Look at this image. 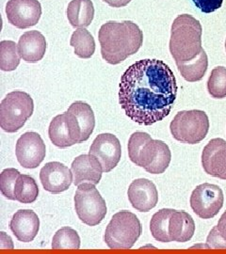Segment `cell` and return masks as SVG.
<instances>
[{"instance_id":"6da1fadb","label":"cell","mask_w":226,"mask_h":254,"mask_svg":"<svg viewBox=\"0 0 226 254\" xmlns=\"http://www.w3.org/2000/svg\"><path fill=\"white\" fill-rule=\"evenodd\" d=\"M172 69L159 60H142L122 75L119 103L127 117L141 126H152L166 118L177 96Z\"/></svg>"},{"instance_id":"7a4b0ae2","label":"cell","mask_w":226,"mask_h":254,"mask_svg":"<svg viewBox=\"0 0 226 254\" xmlns=\"http://www.w3.org/2000/svg\"><path fill=\"white\" fill-rule=\"evenodd\" d=\"M102 58L109 64L116 65L136 54L144 43V33L131 21H109L98 32Z\"/></svg>"},{"instance_id":"3957f363","label":"cell","mask_w":226,"mask_h":254,"mask_svg":"<svg viewBox=\"0 0 226 254\" xmlns=\"http://www.w3.org/2000/svg\"><path fill=\"white\" fill-rule=\"evenodd\" d=\"M128 155L133 163L152 174L164 173L172 160L169 146L162 140L153 139L145 132L131 135L128 140Z\"/></svg>"},{"instance_id":"277c9868","label":"cell","mask_w":226,"mask_h":254,"mask_svg":"<svg viewBox=\"0 0 226 254\" xmlns=\"http://www.w3.org/2000/svg\"><path fill=\"white\" fill-rule=\"evenodd\" d=\"M202 33L203 28L199 20L190 14H181L173 20L170 52L175 62H189L201 53Z\"/></svg>"},{"instance_id":"5b68a950","label":"cell","mask_w":226,"mask_h":254,"mask_svg":"<svg viewBox=\"0 0 226 254\" xmlns=\"http://www.w3.org/2000/svg\"><path fill=\"white\" fill-rule=\"evenodd\" d=\"M142 232V224L135 214L124 210L111 218L106 229L104 240L109 249L127 250L135 245Z\"/></svg>"},{"instance_id":"8992f818","label":"cell","mask_w":226,"mask_h":254,"mask_svg":"<svg viewBox=\"0 0 226 254\" xmlns=\"http://www.w3.org/2000/svg\"><path fill=\"white\" fill-rule=\"evenodd\" d=\"M33 110L34 103L28 93L11 91L0 105V127L5 132L15 133L25 126Z\"/></svg>"},{"instance_id":"52a82bcc","label":"cell","mask_w":226,"mask_h":254,"mask_svg":"<svg viewBox=\"0 0 226 254\" xmlns=\"http://www.w3.org/2000/svg\"><path fill=\"white\" fill-rule=\"evenodd\" d=\"M173 138L182 143L197 144L206 138L209 131V120L203 110L179 111L170 125Z\"/></svg>"},{"instance_id":"ba28073f","label":"cell","mask_w":226,"mask_h":254,"mask_svg":"<svg viewBox=\"0 0 226 254\" xmlns=\"http://www.w3.org/2000/svg\"><path fill=\"white\" fill-rule=\"evenodd\" d=\"M75 208L77 217L89 226H96L106 217L107 204L95 185L84 183L75 194Z\"/></svg>"},{"instance_id":"9c48e42d","label":"cell","mask_w":226,"mask_h":254,"mask_svg":"<svg viewBox=\"0 0 226 254\" xmlns=\"http://www.w3.org/2000/svg\"><path fill=\"white\" fill-rule=\"evenodd\" d=\"M225 196L222 189L212 184L205 183L192 191L190 206L201 218H214L224 206Z\"/></svg>"},{"instance_id":"30bf717a","label":"cell","mask_w":226,"mask_h":254,"mask_svg":"<svg viewBox=\"0 0 226 254\" xmlns=\"http://www.w3.org/2000/svg\"><path fill=\"white\" fill-rule=\"evenodd\" d=\"M48 135L52 143L60 148H67L81 143V129L78 121L68 110L51 121Z\"/></svg>"},{"instance_id":"8fae6325","label":"cell","mask_w":226,"mask_h":254,"mask_svg":"<svg viewBox=\"0 0 226 254\" xmlns=\"http://www.w3.org/2000/svg\"><path fill=\"white\" fill-rule=\"evenodd\" d=\"M15 154L19 164L23 168L35 169L45 159V142L36 132H27L19 137Z\"/></svg>"},{"instance_id":"7c38bea8","label":"cell","mask_w":226,"mask_h":254,"mask_svg":"<svg viewBox=\"0 0 226 254\" xmlns=\"http://www.w3.org/2000/svg\"><path fill=\"white\" fill-rule=\"evenodd\" d=\"M6 14L12 26L25 29L38 24L42 15V6L38 0H9Z\"/></svg>"},{"instance_id":"4fadbf2b","label":"cell","mask_w":226,"mask_h":254,"mask_svg":"<svg viewBox=\"0 0 226 254\" xmlns=\"http://www.w3.org/2000/svg\"><path fill=\"white\" fill-rule=\"evenodd\" d=\"M89 154L94 155L102 165L103 173L111 172L120 162L122 147L118 137L105 133L95 137L90 146Z\"/></svg>"},{"instance_id":"5bb4252c","label":"cell","mask_w":226,"mask_h":254,"mask_svg":"<svg viewBox=\"0 0 226 254\" xmlns=\"http://www.w3.org/2000/svg\"><path fill=\"white\" fill-rule=\"evenodd\" d=\"M202 165L205 172L219 179L226 180V141L211 139L203 150Z\"/></svg>"},{"instance_id":"9a60e30c","label":"cell","mask_w":226,"mask_h":254,"mask_svg":"<svg viewBox=\"0 0 226 254\" xmlns=\"http://www.w3.org/2000/svg\"><path fill=\"white\" fill-rule=\"evenodd\" d=\"M72 171L61 162L45 164L40 172V180L45 190L53 194L67 190L73 182Z\"/></svg>"},{"instance_id":"2e32d148","label":"cell","mask_w":226,"mask_h":254,"mask_svg":"<svg viewBox=\"0 0 226 254\" xmlns=\"http://www.w3.org/2000/svg\"><path fill=\"white\" fill-rule=\"evenodd\" d=\"M127 196L132 206L140 212L150 211L155 207L158 201V193L154 183L144 178L131 183Z\"/></svg>"},{"instance_id":"e0dca14e","label":"cell","mask_w":226,"mask_h":254,"mask_svg":"<svg viewBox=\"0 0 226 254\" xmlns=\"http://www.w3.org/2000/svg\"><path fill=\"white\" fill-rule=\"evenodd\" d=\"M71 171L74 185L78 187L84 183L99 184L103 168L99 160L92 154H81L73 161Z\"/></svg>"},{"instance_id":"ac0fdd59","label":"cell","mask_w":226,"mask_h":254,"mask_svg":"<svg viewBox=\"0 0 226 254\" xmlns=\"http://www.w3.org/2000/svg\"><path fill=\"white\" fill-rule=\"evenodd\" d=\"M9 229L21 242H30L36 237L40 219L32 210H19L10 220Z\"/></svg>"},{"instance_id":"d6986e66","label":"cell","mask_w":226,"mask_h":254,"mask_svg":"<svg viewBox=\"0 0 226 254\" xmlns=\"http://www.w3.org/2000/svg\"><path fill=\"white\" fill-rule=\"evenodd\" d=\"M18 51L26 63L35 64L42 61L46 51L45 36L38 30L25 32L19 38Z\"/></svg>"},{"instance_id":"ffe728a7","label":"cell","mask_w":226,"mask_h":254,"mask_svg":"<svg viewBox=\"0 0 226 254\" xmlns=\"http://www.w3.org/2000/svg\"><path fill=\"white\" fill-rule=\"evenodd\" d=\"M195 232V223L189 213L173 210L169 222V234L172 241L185 243L190 241Z\"/></svg>"},{"instance_id":"44dd1931","label":"cell","mask_w":226,"mask_h":254,"mask_svg":"<svg viewBox=\"0 0 226 254\" xmlns=\"http://www.w3.org/2000/svg\"><path fill=\"white\" fill-rule=\"evenodd\" d=\"M67 18L71 26L78 28L89 27L94 17L91 0H72L67 7Z\"/></svg>"},{"instance_id":"7402d4cb","label":"cell","mask_w":226,"mask_h":254,"mask_svg":"<svg viewBox=\"0 0 226 254\" xmlns=\"http://www.w3.org/2000/svg\"><path fill=\"white\" fill-rule=\"evenodd\" d=\"M178 71L185 80L189 82L200 81L208 71V58L203 49L195 59L189 62H175Z\"/></svg>"},{"instance_id":"603a6c76","label":"cell","mask_w":226,"mask_h":254,"mask_svg":"<svg viewBox=\"0 0 226 254\" xmlns=\"http://www.w3.org/2000/svg\"><path fill=\"white\" fill-rule=\"evenodd\" d=\"M68 111L72 112L78 121L81 129V142L88 140L95 127V117L90 105L82 101H76L70 106Z\"/></svg>"},{"instance_id":"cb8c5ba5","label":"cell","mask_w":226,"mask_h":254,"mask_svg":"<svg viewBox=\"0 0 226 254\" xmlns=\"http://www.w3.org/2000/svg\"><path fill=\"white\" fill-rule=\"evenodd\" d=\"M172 212L173 209H161L156 212L153 218H151L150 230L155 240L162 243L172 242L169 234V222L172 217Z\"/></svg>"},{"instance_id":"d4e9b609","label":"cell","mask_w":226,"mask_h":254,"mask_svg":"<svg viewBox=\"0 0 226 254\" xmlns=\"http://www.w3.org/2000/svg\"><path fill=\"white\" fill-rule=\"evenodd\" d=\"M70 45L75 49V54L81 59H90L95 51L94 39L85 28H78L74 31Z\"/></svg>"},{"instance_id":"484cf974","label":"cell","mask_w":226,"mask_h":254,"mask_svg":"<svg viewBox=\"0 0 226 254\" xmlns=\"http://www.w3.org/2000/svg\"><path fill=\"white\" fill-rule=\"evenodd\" d=\"M15 200L21 203H32L39 196L36 181L29 175L20 174L14 188Z\"/></svg>"},{"instance_id":"4316f807","label":"cell","mask_w":226,"mask_h":254,"mask_svg":"<svg viewBox=\"0 0 226 254\" xmlns=\"http://www.w3.org/2000/svg\"><path fill=\"white\" fill-rule=\"evenodd\" d=\"M18 45L12 41L0 43V69L5 72L14 71L20 64Z\"/></svg>"},{"instance_id":"83f0119b","label":"cell","mask_w":226,"mask_h":254,"mask_svg":"<svg viewBox=\"0 0 226 254\" xmlns=\"http://www.w3.org/2000/svg\"><path fill=\"white\" fill-rule=\"evenodd\" d=\"M80 248V237L77 232L70 227L59 230L52 240V249L55 250H78Z\"/></svg>"},{"instance_id":"f1b7e54d","label":"cell","mask_w":226,"mask_h":254,"mask_svg":"<svg viewBox=\"0 0 226 254\" xmlns=\"http://www.w3.org/2000/svg\"><path fill=\"white\" fill-rule=\"evenodd\" d=\"M208 93L215 99L226 97V68L219 66L212 70L208 81Z\"/></svg>"},{"instance_id":"f546056e","label":"cell","mask_w":226,"mask_h":254,"mask_svg":"<svg viewBox=\"0 0 226 254\" xmlns=\"http://www.w3.org/2000/svg\"><path fill=\"white\" fill-rule=\"evenodd\" d=\"M207 243L208 248L226 249V211L220 218L217 226L210 231Z\"/></svg>"},{"instance_id":"4dcf8cb0","label":"cell","mask_w":226,"mask_h":254,"mask_svg":"<svg viewBox=\"0 0 226 254\" xmlns=\"http://www.w3.org/2000/svg\"><path fill=\"white\" fill-rule=\"evenodd\" d=\"M19 175L18 171L12 168L4 170L0 174V190L3 196L9 200H15L14 188Z\"/></svg>"},{"instance_id":"1f68e13d","label":"cell","mask_w":226,"mask_h":254,"mask_svg":"<svg viewBox=\"0 0 226 254\" xmlns=\"http://www.w3.org/2000/svg\"><path fill=\"white\" fill-rule=\"evenodd\" d=\"M195 6L205 13H211L220 9L224 0H192Z\"/></svg>"},{"instance_id":"d6a6232c","label":"cell","mask_w":226,"mask_h":254,"mask_svg":"<svg viewBox=\"0 0 226 254\" xmlns=\"http://www.w3.org/2000/svg\"><path fill=\"white\" fill-rule=\"evenodd\" d=\"M103 1L113 8H122L127 6L131 0H103Z\"/></svg>"},{"instance_id":"836d02e7","label":"cell","mask_w":226,"mask_h":254,"mask_svg":"<svg viewBox=\"0 0 226 254\" xmlns=\"http://www.w3.org/2000/svg\"></svg>"}]
</instances>
